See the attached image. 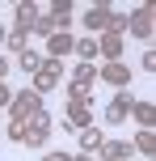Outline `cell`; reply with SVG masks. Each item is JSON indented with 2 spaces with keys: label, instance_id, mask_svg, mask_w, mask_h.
I'll return each mask as SVG.
<instances>
[{
  "label": "cell",
  "instance_id": "6da1fadb",
  "mask_svg": "<svg viewBox=\"0 0 156 161\" xmlns=\"http://www.w3.org/2000/svg\"><path fill=\"white\" fill-rule=\"evenodd\" d=\"M47 140H51V114H47V106H42V110H34L30 119H25V140H21V144L42 148Z\"/></svg>",
  "mask_w": 156,
  "mask_h": 161
},
{
  "label": "cell",
  "instance_id": "7a4b0ae2",
  "mask_svg": "<svg viewBox=\"0 0 156 161\" xmlns=\"http://www.w3.org/2000/svg\"><path fill=\"white\" fill-rule=\"evenodd\" d=\"M34 110H42V93H34V89H17L13 102H8V114H13L17 123H25Z\"/></svg>",
  "mask_w": 156,
  "mask_h": 161
},
{
  "label": "cell",
  "instance_id": "3957f363",
  "mask_svg": "<svg viewBox=\"0 0 156 161\" xmlns=\"http://www.w3.org/2000/svg\"><path fill=\"white\" fill-rule=\"evenodd\" d=\"M114 21H118V13L110 4H93L84 13V30H93V34H114Z\"/></svg>",
  "mask_w": 156,
  "mask_h": 161
},
{
  "label": "cell",
  "instance_id": "277c9868",
  "mask_svg": "<svg viewBox=\"0 0 156 161\" xmlns=\"http://www.w3.org/2000/svg\"><path fill=\"white\" fill-rule=\"evenodd\" d=\"M59 76H63V59H47L38 68V76H34V93H55Z\"/></svg>",
  "mask_w": 156,
  "mask_h": 161
},
{
  "label": "cell",
  "instance_id": "5b68a950",
  "mask_svg": "<svg viewBox=\"0 0 156 161\" xmlns=\"http://www.w3.org/2000/svg\"><path fill=\"white\" fill-rule=\"evenodd\" d=\"M127 34H135V38H143V42L152 38V4H139V8L127 13Z\"/></svg>",
  "mask_w": 156,
  "mask_h": 161
},
{
  "label": "cell",
  "instance_id": "8992f818",
  "mask_svg": "<svg viewBox=\"0 0 156 161\" xmlns=\"http://www.w3.org/2000/svg\"><path fill=\"white\" fill-rule=\"evenodd\" d=\"M63 123H68V131H84V127H93V102H68Z\"/></svg>",
  "mask_w": 156,
  "mask_h": 161
},
{
  "label": "cell",
  "instance_id": "52a82bcc",
  "mask_svg": "<svg viewBox=\"0 0 156 161\" xmlns=\"http://www.w3.org/2000/svg\"><path fill=\"white\" fill-rule=\"evenodd\" d=\"M131 102H135V93H127V89H118V93L106 102V123H110V127H118V123L131 114Z\"/></svg>",
  "mask_w": 156,
  "mask_h": 161
},
{
  "label": "cell",
  "instance_id": "ba28073f",
  "mask_svg": "<svg viewBox=\"0 0 156 161\" xmlns=\"http://www.w3.org/2000/svg\"><path fill=\"white\" fill-rule=\"evenodd\" d=\"M97 76L106 80V85H114V89H127V85H131V64H123V59H110V64H101V68H97Z\"/></svg>",
  "mask_w": 156,
  "mask_h": 161
},
{
  "label": "cell",
  "instance_id": "9c48e42d",
  "mask_svg": "<svg viewBox=\"0 0 156 161\" xmlns=\"http://www.w3.org/2000/svg\"><path fill=\"white\" fill-rule=\"evenodd\" d=\"M101 161H127V157H135V144L131 140H101Z\"/></svg>",
  "mask_w": 156,
  "mask_h": 161
},
{
  "label": "cell",
  "instance_id": "30bf717a",
  "mask_svg": "<svg viewBox=\"0 0 156 161\" xmlns=\"http://www.w3.org/2000/svg\"><path fill=\"white\" fill-rule=\"evenodd\" d=\"M34 21H38V8H34L30 0H21V4L13 8V30H21V34H34Z\"/></svg>",
  "mask_w": 156,
  "mask_h": 161
},
{
  "label": "cell",
  "instance_id": "8fae6325",
  "mask_svg": "<svg viewBox=\"0 0 156 161\" xmlns=\"http://www.w3.org/2000/svg\"><path fill=\"white\" fill-rule=\"evenodd\" d=\"M72 51H76V38H72V34H51V38H47V59H63V55H72Z\"/></svg>",
  "mask_w": 156,
  "mask_h": 161
},
{
  "label": "cell",
  "instance_id": "7c38bea8",
  "mask_svg": "<svg viewBox=\"0 0 156 161\" xmlns=\"http://www.w3.org/2000/svg\"><path fill=\"white\" fill-rule=\"evenodd\" d=\"M97 59H123V38H118V34H101L97 38Z\"/></svg>",
  "mask_w": 156,
  "mask_h": 161
},
{
  "label": "cell",
  "instance_id": "4fadbf2b",
  "mask_svg": "<svg viewBox=\"0 0 156 161\" xmlns=\"http://www.w3.org/2000/svg\"><path fill=\"white\" fill-rule=\"evenodd\" d=\"M127 119H135L139 127H152V123H156V110H152V102H139V97H135V102H131V114H127Z\"/></svg>",
  "mask_w": 156,
  "mask_h": 161
},
{
  "label": "cell",
  "instance_id": "5bb4252c",
  "mask_svg": "<svg viewBox=\"0 0 156 161\" xmlns=\"http://www.w3.org/2000/svg\"><path fill=\"white\" fill-rule=\"evenodd\" d=\"M42 64H47V55H38V51H30V47L17 55V68H21V72H30V76H38V68H42Z\"/></svg>",
  "mask_w": 156,
  "mask_h": 161
},
{
  "label": "cell",
  "instance_id": "9a60e30c",
  "mask_svg": "<svg viewBox=\"0 0 156 161\" xmlns=\"http://www.w3.org/2000/svg\"><path fill=\"white\" fill-rule=\"evenodd\" d=\"M76 136H80V153H97L101 148V127H84V131H76Z\"/></svg>",
  "mask_w": 156,
  "mask_h": 161
},
{
  "label": "cell",
  "instance_id": "2e32d148",
  "mask_svg": "<svg viewBox=\"0 0 156 161\" xmlns=\"http://www.w3.org/2000/svg\"><path fill=\"white\" fill-rule=\"evenodd\" d=\"M93 80H97V64H76L72 68V85H84V89H89Z\"/></svg>",
  "mask_w": 156,
  "mask_h": 161
},
{
  "label": "cell",
  "instance_id": "e0dca14e",
  "mask_svg": "<svg viewBox=\"0 0 156 161\" xmlns=\"http://www.w3.org/2000/svg\"><path fill=\"white\" fill-rule=\"evenodd\" d=\"M131 144L139 148V153H148V157H152V153H156V131H152V127H139V131H135V140H131Z\"/></svg>",
  "mask_w": 156,
  "mask_h": 161
},
{
  "label": "cell",
  "instance_id": "ac0fdd59",
  "mask_svg": "<svg viewBox=\"0 0 156 161\" xmlns=\"http://www.w3.org/2000/svg\"><path fill=\"white\" fill-rule=\"evenodd\" d=\"M76 55H80V64H93L97 59V38H76Z\"/></svg>",
  "mask_w": 156,
  "mask_h": 161
},
{
  "label": "cell",
  "instance_id": "d6986e66",
  "mask_svg": "<svg viewBox=\"0 0 156 161\" xmlns=\"http://www.w3.org/2000/svg\"><path fill=\"white\" fill-rule=\"evenodd\" d=\"M55 34V17L51 13H38V21H34V38H51Z\"/></svg>",
  "mask_w": 156,
  "mask_h": 161
},
{
  "label": "cell",
  "instance_id": "ffe728a7",
  "mask_svg": "<svg viewBox=\"0 0 156 161\" xmlns=\"http://www.w3.org/2000/svg\"><path fill=\"white\" fill-rule=\"evenodd\" d=\"M25 42H30V34H21V30H8V38H4V47L13 51V55H21V51H25Z\"/></svg>",
  "mask_w": 156,
  "mask_h": 161
},
{
  "label": "cell",
  "instance_id": "44dd1931",
  "mask_svg": "<svg viewBox=\"0 0 156 161\" xmlns=\"http://www.w3.org/2000/svg\"><path fill=\"white\" fill-rule=\"evenodd\" d=\"M4 136L13 140V144H21V140H25V123H17V119H13V123L4 127Z\"/></svg>",
  "mask_w": 156,
  "mask_h": 161
},
{
  "label": "cell",
  "instance_id": "7402d4cb",
  "mask_svg": "<svg viewBox=\"0 0 156 161\" xmlns=\"http://www.w3.org/2000/svg\"><path fill=\"white\" fill-rule=\"evenodd\" d=\"M68 102H89V89L84 85H68Z\"/></svg>",
  "mask_w": 156,
  "mask_h": 161
},
{
  "label": "cell",
  "instance_id": "603a6c76",
  "mask_svg": "<svg viewBox=\"0 0 156 161\" xmlns=\"http://www.w3.org/2000/svg\"><path fill=\"white\" fill-rule=\"evenodd\" d=\"M139 68H143V72H156V51H143V59H139Z\"/></svg>",
  "mask_w": 156,
  "mask_h": 161
},
{
  "label": "cell",
  "instance_id": "cb8c5ba5",
  "mask_svg": "<svg viewBox=\"0 0 156 161\" xmlns=\"http://www.w3.org/2000/svg\"><path fill=\"white\" fill-rule=\"evenodd\" d=\"M8 102H13V89H8L4 80H0V106H4V110H8Z\"/></svg>",
  "mask_w": 156,
  "mask_h": 161
},
{
  "label": "cell",
  "instance_id": "d4e9b609",
  "mask_svg": "<svg viewBox=\"0 0 156 161\" xmlns=\"http://www.w3.org/2000/svg\"><path fill=\"white\" fill-rule=\"evenodd\" d=\"M42 161H72V157H68V153H47Z\"/></svg>",
  "mask_w": 156,
  "mask_h": 161
},
{
  "label": "cell",
  "instance_id": "484cf974",
  "mask_svg": "<svg viewBox=\"0 0 156 161\" xmlns=\"http://www.w3.org/2000/svg\"><path fill=\"white\" fill-rule=\"evenodd\" d=\"M8 68H13V64H8V59H0V80L8 76Z\"/></svg>",
  "mask_w": 156,
  "mask_h": 161
},
{
  "label": "cell",
  "instance_id": "4316f807",
  "mask_svg": "<svg viewBox=\"0 0 156 161\" xmlns=\"http://www.w3.org/2000/svg\"><path fill=\"white\" fill-rule=\"evenodd\" d=\"M72 161H93V153H76V157H72Z\"/></svg>",
  "mask_w": 156,
  "mask_h": 161
},
{
  "label": "cell",
  "instance_id": "83f0119b",
  "mask_svg": "<svg viewBox=\"0 0 156 161\" xmlns=\"http://www.w3.org/2000/svg\"><path fill=\"white\" fill-rule=\"evenodd\" d=\"M4 38H8V30H4V25H0V42H4Z\"/></svg>",
  "mask_w": 156,
  "mask_h": 161
}]
</instances>
